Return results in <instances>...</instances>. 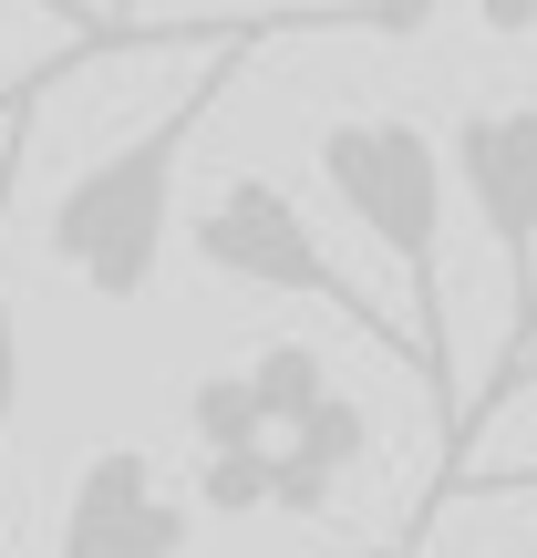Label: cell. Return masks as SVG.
<instances>
[{"instance_id": "obj_1", "label": "cell", "mask_w": 537, "mask_h": 558, "mask_svg": "<svg viewBox=\"0 0 537 558\" xmlns=\"http://www.w3.org/2000/svg\"><path fill=\"white\" fill-rule=\"evenodd\" d=\"M279 32H362V21H352V11H269V21H248V32H228L218 52H207L197 83H176V94H166L135 135L103 145V156L52 197V228H41L52 269H73L94 300H145V290H156L166 239H176L186 145H197V124L228 104V83L248 73V52H259V41H279Z\"/></svg>"}, {"instance_id": "obj_2", "label": "cell", "mask_w": 537, "mask_h": 558, "mask_svg": "<svg viewBox=\"0 0 537 558\" xmlns=\"http://www.w3.org/2000/svg\"><path fill=\"white\" fill-rule=\"evenodd\" d=\"M320 186L341 197V218L403 269V311H414V373L435 383L444 424H455V320H444V156L414 114H331L310 135Z\"/></svg>"}, {"instance_id": "obj_3", "label": "cell", "mask_w": 537, "mask_h": 558, "mask_svg": "<svg viewBox=\"0 0 537 558\" xmlns=\"http://www.w3.org/2000/svg\"><path fill=\"white\" fill-rule=\"evenodd\" d=\"M186 248H197L207 279H239V290H269V300H320V311H341L352 331H373L382 352H414V341H403L393 320L341 279V259L320 248V228L300 218V197H290L279 177H228V186H207V207L186 218Z\"/></svg>"}, {"instance_id": "obj_4", "label": "cell", "mask_w": 537, "mask_h": 558, "mask_svg": "<svg viewBox=\"0 0 537 558\" xmlns=\"http://www.w3.org/2000/svg\"><path fill=\"white\" fill-rule=\"evenodd\" d=\"M186 538H197V507L156 476V456L145 445H94L73 465L52 558H186Z\"/></svg>"}, {"instance_id": "obj_5", "label": "cell", "mask_w": 537, "mask_h": 558, "mask_svg": "<svg viewBox=\"0 0 537 558\" xmlns=\"http://www.w3.org/2000/svg\"><path fill=\"white\" fill-rule=\"evenodd\" d=\"M362 456H373V414L352 393H320L290 435H269V507L279 518H320Z\"/></svg>"}, {"instance_id": "obj_6", "label": "cell", "mask_w": 537, "mask_h": 558, "mask_svg": "<svg viewBox=\"0 0 537 558\" xmlns=\"http://www.w3.org/2000/svg\"><path fill=\"white\" fill-rule=\"evenodd\" d=\"M94 52H114V41H73V52H52L32 73V94L0 114V435H11V414H21V320H11V186H21V145H32V104L52 94L73 62H94Z\"/></svg>"}, {"instance_id": "obj_7", "label": "cell", "mask_w": 537, "mask_h": 558, "mask_svg": "<svg viewBox=\"0 0 537 558\" xmlns=\"http://www.w3.org/2000/svg\"><path fill=\"white\" fill-rule=\"evenodd\" d=\"M186 435H197V456H218V445H269V403H259V383H248V362L197 373V393H186Z\"/></svg>"}, {"instance_id": "obj_8", "label": "cell", "mask_w": 537, "mask_h": 558, "mask_svg": "<svg viewBox=\"0 0 537 558\" xmlns=\"http://www.w3.org/2000/svg\"><path fill=\"white\" fill-rule=\"evenodd\" d=\"M248 383H259V403H269V435H290L320 393H341L331 362H320L310 341H269V352H248Z\"/></svg>"}, {"instance_id": "obj_9", "label": "cell", "mask_w": 537, "mask_h": 558, "mask_svg": "<svg viewBox=\"0 0 537 558\" xmlns=\"http://www.w3.org/2000/svg\"><path fill=\"white\" fill-rule=\"evenodd\" d=\"M197 507H218V518H259V507H269V445H218V456L197 465Z\"/></svg>"}, {"instance_id": "obj_10", "label": "cell", "mask_w": 537, "mask_h": 558, "mask_svg": "<svg viewBox=\"0 0 537 558\" xmlns=\"http://www.w3.org/2000/svg\"><path fill=\"white\" fill-rule=\"evenodd\" d=\"M455 497H537V456L527 465H455V476H435V497L414 507V527H435Z\"/></svg>"}, {"instance_id": "obj_11", "label": "cell", "mask_w": 537, "mask_h": 558, "mask_svg": "<svg viewBox=\"0 0 537 558\" xmlns=\"http://www.w3.org/2000/svg\"><path fill=\"white\" fill-rule=\"evenodd\" d=\"M435 11H444V0H352V21H362V32H382V41H414Z\"/></svg>"}, {"instance_id": "obj_12", "label": "cell", "mask_w": 537, "mask_h": 558, "mask_svg": "<svg viewBox=\"0 0 537 558\" xmlns=\"http://www.w3.org/2000/svg\"><path fill=\"white\" fill-rule=\"evenodd\" d=\"M41 11H62L73 32H114V21H94V11H73V0H41ZM114 41H156V32H114Z\"/></svg>"}, {"instance_id": "obj_13", "label": "cell", "mask_w": 537, "mask_h": 558, "mask_svg": "<svg viewBox=\"0 0 537 558\" xmlns=\"http://www.w3.org/2000/svg\"><path fill=\"white\" fill-rule=\"evenodd\" d=\"M352 558H424V527H403V538H373V548H352Z\"/></svg>"}, {"instance_id": "obj_14", "label": "cell", "mask_w": 537, "mask_h": 558, "mask_svg": "<svg viewBox=\"0 0 537 558\" xmlns=\"http://www.w3.org/2000/svg\"><path fill=\"white\" fill-rule=\"evenodd\" d=\"M497 11V32H517V21H537V0H486Z\"/></svg>"}, {"instance_id": "obj_15", "label": "cell", "mask_w": 537, "mask_h": 558, "mask_svg": "<svg viewBox=\"0 0 537 558\" xmlns=\"http://www.w3.org/2000/svg\"><path fill=\"white\" fill-rule=\"evenodd\" d=\"M21 83H32V73H21ZM21 83H0V114H11V104H21Z\"/></svg>"}, {"instance_id": "obj_16", "label": "cell", "mask_w": 537, "mask_h": 558, "mask_svg": "<svg viewBox=\"0 0 537 558\" xmlns=\"http://www.w3.org/2000/svg\"><path fill=\"white\" fill-rule=\"evenodd\" d=\"M114 32H135V0H114Z\"/></svg>"}, {"instance_id": "obj_17", "label": "cell", "mask_w": 537, "mask_h": 558, "mask_svg": "<svg viewBox=\"0 0 537 558\" xmlns=\"http://www.w3.org/2000/svg\"><path fill=\"white\" fill-rule=\"evenodd\" d=\"M527 383H537V352H527V373H517V393H527Z\"/></svg>"}, {"instance_id": "obj_18", "label": "cell", "mask_w": 537, "mask_h": 558, "mask_svg": "<svg viewBox=\"0 0 537 558\" xmlns=\"http://www.w3.org/2000/svg\"><path fill=\"white\" fill-rule=\"evenodd\" d=\"M0 538H11V518H0Z\"/></svg>"}]
</instances>
